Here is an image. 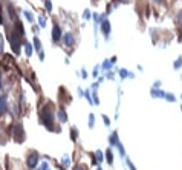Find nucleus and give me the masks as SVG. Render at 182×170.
I'll use <instances>...</instances> for the list:
<instances>
[{"label": "nucleus", "mask_w": 182, "mask_h": 170, "mask_svg": "<svg viewBox=\"0 0 182 170\" xmlns=\"http://www.w3.org/2000/svg\"><path fill=\"white\" fill-rule=\"evenodd\" d=\"M38 118H40V123L45 126L46 129L52 130V132H58V129L55 127V114H54V109L51 104H46L43 109H40V114H38Z\"/></svg>", "instance_id": "1"}, {"label": "nucleus", "mask_w": 182, "mask_h": 170, "mask_svg": "<svg viewBox=\"0 0 182 170\" xmlns=\"http://www.w3.org/2000/svg\"><path fill=\"white\" fill-rule=\"evenodd\" d=\"M8 42L11 44V49L15 55L20 54L22 51V46L25 43V35H22L14 26H11V29H8Z\"/></svg>", "instance_id": "2"}, {"label": "nucleus", "mask_w": 182, "mask_h": 170, "mask_svg": "<svg viewBox=\"0 0 182 170\" xmlns=\"http://www.w3.org/2000/svg\"><path fill=\"white\" fill-rule=\"evenodd\" d=\"M38 163H40V155L35 150H31L26 156V167L29 170H37L38 169Z\"/></svg>", "instance_id": "3"}, {"label": "nucleus", "mask_w": 182, "mask_h": 170, "mask_svg": "<svg viewBox=\"0 0 182 170\" xmlns=\"http://www.w3.org/2000/svg\"><path fill=\"white\" fill-rule=\"evenodd\" d=\"M99 29H101V32H103L104 39L109 42V39H110V34H112V25H110V22H109L107 19H104V20H103V23L99 25Z\"/></svg>", "instance_id": "4"}, {"label": "nucleus", "mask_w": 182, "mask_h": 170, "mask_svg": "<svg viewBox=\"0 0 182 170\" xmlns=\"http://www.w3.org/2000/svg\"><path fill=\"white\" fill-rule=\"evenodd\" d=\"M61 44L64 48H74V44H75V35L72 32H64L63 37H61Z\"/></svg>", "instance_id": "5"}, {"label": "nucleus", "mask_w": 182, "mask_h": 170, "mask_svg": "<svg viewBox=\"0 0 182 170\" xmlns=\"http://www.w3.org/2000/svg\"><path fill=\"white\" fill-rule=\"evenodd\" d=\"M9 110V101H8V95L2 93L0 95V117H5Z\"/></svg>", "instance_id": "6"}, {"label": "nucleus", "mask_w": 182, "mask_h": 170, "mask_svg": "<svg viewBox=\"0 0 182 170\" xmlns=\"http://www.w3.org/2000/svg\"><path fill=\"white\" fill-rule=\"evenodd\" d=\"M12 135H14V138L18 141V143H22V141H25V132H23V126L22 124H14L12 126Z\"/></svg>", "instance_id": "7"}, {"label": "nucleus", "mask_w": 182, "mask_h": 170, "mask_svg": "<svg viewBox=\"0 0 182 170\" xmlns=\"http://www.w3.org/2000/svg\"><path fill=\"white\" fill-rule=\"evenodd\" d=\"M32 46H34L35 52L38 54V58L43 61V60H45V51H43V46H42V42H40L38 35H34V42H32Z\"/></svg>", "instance_id": "8"}, {"label": "nucleus", "mask_w": 182, "mask_h": 170, "mask_svg": "<svg viewBox=\"0 0 182 170\" xmlns=\"http://www.w3.org/2000/svg\"><path fill=\"white\" fill-rule=\"evenodd\" d=\"M63 37V29L58 23H54V28H52V42L58 43Z\"/></svg>", "instance_id": "9"}, {"label": "nucleus", "mask_w": 182, "mask_h": 170, "mask_svg": "<svg viewBox=\"0 0 182 170\" xmlns=\"http://www.w3.org/2000/svg\"><path fill=\"white\" fill-rule=\"evenodd\" d=\"M57 121L60 123V124H64V123H67V112H66V109H64V106H60L58 107V110H57Z\"/></svg>", "instance_id": "10"}, {"label": "nucleus", "mask_w": 182, "mask_h": 170, "mask_svg": "<svg viewBox=\"0 0 182 170\" xmlns=\"http://www.w3.org/2000/svg\"><path fill=\"white\" fill-rule=\"evenodd\" d=\"M6 14H8V19H9L12 23H15V22L18 20V15H17V12H15V9H14V6H12L11 3L6 5Z\"/></svg>", "instance_id": "11"}, {"label": "nucleus", "mask_w": 182, "mask_h": 170, "mask_svg": "<svg viewBox=\"0 0 182 170\" xmlns=\"http://www.w3.org/2000/svg\"><path fill=\"white\" fill-rule=\"evenodd\" d=\"M119 143H121V141H119V138H118V132L113 130V132L110 133V136H109V147H116Z\"/></svg>", "instance_id": "12"}, {"label": "nucleus", "mask_w": 182, "mask_h": 170, "mask_svg": "<svg viewBox=\"0 0 182 170\" xmlns=\"http://www.w3.org/2000/svg\"><path fill=\"white\" fill-rule=\"evenodd\" d=\"M150 95H152V98H164V100H165V95H167V92H164L162 89H153V87H152V90H150Z\"/></svg>", "instance_id": "13"}, {"label": "nucleus", "mask_w": 182, "mask_h": 170, "mask_svg": "<svg viewBox=\"0 0 182 170\" xmlns=\"http://www.w3.org/2000/svg\"><path fill=\"white\" fill-rule=\"evenodd\" d=\"M119 78L121 80H126V78H133L135 77V74H132L130 71H127V69H119Z\"/></svg>", "instance_id": "14"}, {"label": "nucleus", "mask_w": 182, "mask_h": 170, "mask_svg": "<svg viewBox=\"0 0 182 170\" xmlns=\"http://www.w3.org/2000/svg\"><path fill=\"white\" fill-rule=\"evenodd\" d=\"M61 167H64V169H69L71 166H72V161H71V156L66 153V155H63V158H61Z\"/></svg>", "instance_id": "15"}, {"label": "nucleus", "mask_w": 182, "mask_h": 170, "mask_svg": "<svg viewBox=\"0 0 182 170\" xmlns=\"http://www.w3.org/2000/svg\"><path fill=\"white\" fill-rule=\"evenodd\" d=\"M106 161H107V164L109 166H113V152H112V147H109L107 150H106Z\"/></svg>", "instance_id": "16"}, {"label": "nucleus", "mask_w": 182, "mask_h": 170, "mask_svg": "<svg viewBox=\"0 0 182 170\" xmlns=\"http://www.w3.org/2000/svg\"><path fill=\"white\" fill-rule=\"evenodd\" d=\"M23 46H25V54H26V57H31V55L34 54V46L28 42L23 43Z\"/></svg>", "instance_id": "17"}, {"label": "nucleus", "mask_w": 182, "mask_h": 170, "mask_svg": "<svg viewBox=\"0 0 182 170\" xmlns=\"http://www.w3.org/2000/svg\"><path fill=\"white\" fill-rule=\"evenodd\" d=\"M23 15H25V19H26L29 23H34V14H32L31 11L25 9V11H23Z\"/></svg>", "instance_id": "18"}, {"label": "nucleus", "mask_w": 182, "mask_h": 170, "mask_svg": "<svg viewBox=\"0 0 182 170\" xmlns=\"http://www.w3.org/2000/svg\"><path fill=\"white\" fill-rule=\"evenodd\" d=\"M182 68V55H179L176 60H175V63H173V69L175 71H179Z\"/></svg>", "instance_id": "19"}, {"label": "nucleus", "mask_w": 182, "mask_h": 170, "mask_svg": "<svg viewBox=\"0 0 182 170\" xmlns=\"http://www.w3.org/2000/svg\"><path fill=\"white\" fill-rule=\"evenodd\" d=\"M71 139L72 141H77L78 139V129L75 127V126L71 127Z\"/></svg>", "instance_id": "20"}, {"label": "nucleus", "mask_w": 182, "mask_h": 170, "mask_svg": "<svg viewBox=\"0 0 182 170\" xmlns=\"http://www.w3.org/2000/svg\"><path fill=\"white\" fill-rule=\"evenodd\" d=\"M116 149H118V152H119V156H121V158H126V149H124V144L119 143V144L116 146Z\"/></svg>", "instance_id": "21"}, {"label": "nucleus", "mask_w": 182, "mask_h": 170, "mask_svg": "<svg viewBox=\"0 0 182 170\" xmlns=\"http://www.w3.org/2000/svg\"><path fill=\"white\" fill-rule=\"evenodd\" d=\"M87 124H89V129L95 127V115L93 114H89V118H87Z\"/></svg>", "instance_id": "22"}, {"label": "nucleus", "mask_w": 182, "mask_h": 170, "mask_svg": "<svg viewBox=\"0 0 182 170\" xmlns=\"http://www.w3.org/2000/svg\"><path fill=\"white\" fill-rule=\"evenodd\" d=\"M101 68H103L104 71H107V69L110 71V69L113 68V64H112V63H110V60L107 58V60H104V63H103V66H101Z\"/></svg>", "instance_id": "23"}, {"label": "nucleus", "mask_w": 182, "mask_h": 170, "mask_svg": "<svg viewBox=\"0 0 182 170\" xmlns=\"http://www.w3.org/2000/svg\"><path fill=\"white\" fill-rule=\"evenodd\" d=\"M176 23H178V26L182 29V9H179L178 14H176Z\"/></svg>", "instance_id": "24"}, {"label": "nucleus", "mask_w": 182, "mask_h": 170, "mask_svg": "<svg viewBox=\"0 0 182 170\" xmlns=\"http://www.w3.org/2000/svg\"><path fill=\"white\" fill-rule=\"evenodd\" d=\"M165 100H167L168 103H175V101H176V97H175L173 93H167V95H165Z\"/></svg>", "instance_id": "25"}, {"label": "nucleus", "mask_w": 182, "mask_h": 170, "mask_svg": "<svg viewBox=\"0 0 182 170\" xmlns=\"http://www.w3.org/2000/svg\"><path fill=\"white\" fill-rule=\"evenodd\" d=\"M38 25H40V28H45V26H46L45 15H38Z\"/></svg>", "instance_id": "26"}, {"label": "nucleus", "mask_w": 182, "mask_h": 170, "mask_svg": "<svg viewBox=\"0 0 182 170\" xmlns=\"http://www.w3.org/2000/svg\"><path fill=\"white\" fill-rule=\"evenodd\" d=\"M91 17H92V12L89 11V9H84V12H83V19H84V20H89Z\"/></svg>", "instance_id": "27"}, {"label": "nucleus", "mask_w": 182, "mask_h": 170, "mask_svg": "<svg viewBox=\"0 0 182 170\" xmlns=\"http://www.w3.org/2000/svg\"><path fill=\"white\" fill-rule=\"evenodd\" d=\"M98 75H99V66H95V68H93V71H92V77H93V78H96Z\"/></svg>", "instance_id": "28"}, {"label": "nucleus", "mask_w": 182, "mask_h": 170, "mask_svg": "<svg viewBox=\"0 0 182 170\" xmlns=\"http://www.w3.org/2000/svg\"><path fill=\"white\" fill-rule=\"evenodd\" d=\"M80 75H81V78H83V80H86V78H89V74H87V71H86L84 68H83V69L80 71Z\"/></svg>", "instance_id": "29"}, {"label": "nucleus", "mask_w": 182, "mask_h": 170, "mask_svg": "<svg viewBox=\"0 0 182 170\" xmlns=\"http://www.w3.org/2000/svg\"><path fill=\"white\" fill-rule=\"evenodd\" d=\"M72 170H87V167H86L84 164H75V166L72 167Z\"/></svg>", "instance_id": "30"}, {"label": "nucleus", "mask_w": 182, "mask_h": 170, "mask_svg": "<svg viewBox=\"0 0 182 170\" xmlns=\"http://www.w3.org/2000/svg\"><path fill=\"white\" fill-rule=\"evenodd\" d=\"M45 8L47 9V12H51V11H52V2H51V0H46V2H45Z\"/></svg>", "instance_id": "31"}, {"label": "nucleus", "mask_w": 182, "mask_h": 170, "mask_svg": "<svg viewBox=\"0 0 182 170\" xmlns=\"http://www.w3.org/2000/svg\"><path fill=\"white\" fill-rule=\"evenodd\" d=\"M126 164H127V167H129L130 170H136V167L133 166V163H132V161H130L129 158H126Z\"/></svg>", "instance_id": "32"}, {"label": "nucleus", "mask_w": 182, "mask_h": 170, "mask_svg": "<svg viewBox=\"0 0 182 170\" xmlns=\"http://www.w3.org/2000/svg\"><path fill=\"white\" fill-rule=\"evenodd\" d=\"M3 48H5V39H3V35L0 34V54H3Z\"/></svg>", "instance_id": "33"}, {"label": "nucleus", "mask_w": 182, "mask_h": 170, "mask_svg": "<svg viewBox=\"0 0 182 170\" xmlns=\"http://www.w3.org/2000/svg\"><path fill=\"white\" fill-rule=\"evenodd\" d=\"M103 123H104V124L109 127V126H110V118H109L107 115H103Z\"/></svg>", "instance_id": "34"}, {"label": "nucleus", "mask_w": 182, "mask_h": 170, "mask_svg": "<svg viewBox=\"0 0 182 170\" xmlns=\"http://www.w3.org/2000/svg\"><path fill=\"white\" fill-rule=\"evenodd\" d=\"M0 25H5V14H3V8L0 6Z\"/></svg>", "instance_id": "35"}, {"label": "nucleus", "mask_w": 182, "mask_h": 170, "mask_svg": "<svg viewBox=\"0 0 182 170\" xmlns=\"http://www.w3.org/2000/svg\"><path fill=\"white\" fill-rule=\"evenodd\" d=\"M38 169H40V170H51V167H49V164H47L46 161H43V163H42V166H40Z\"/></svg>", "instance_id": "36"}, {"label": "nucleus", "mask_w": 182, "mask_h": 170, "mask_svg": "<svg viewBox=\"0 0 182 170\" xmlns=\"http://www.w3.org/2000/svg\"><path fill=\"white\" fill-rule=\"evenodd\" d=\"M38 31H40V26L34 25V26H32V32H34V35H37V34H38Z\"/></svg>", "instance_id": "37"}, {"label": "nucleus", "mask_w": 182, "mask_h": 170, "mask_svg": "<svg viewBox=\"0 0 182 170\" xmlns=\"http://www.w3.org/2000/svg\"><path fill=\"white\" fill-rule=\"evenodd\" d=\"M161 85H162V83H161L159 80H158V81H155V83H153V89H159V87H161Z\"/></svg>", "instance_id": "38"}, {"label": "nucleus", "mask_w": 182, "mask_h": 170, "mask_svg": "<svg viewBox=\"0 0 182 170\" xmlns=\"http://www.w3.org/2000/svg\"><path fill=\"white\" fill-rule=\"evenodd\" d=\"M106 77H107L109 80H115V77H113V72H112V71H110V72H107V75H106Z\"/></svg>", "instance_id": "39"}, {"label": "nucleus", "mask_w": 182, "mask_h": 170, "mask_svg": "<svg viewBox=\"0 0 182 170\" xmlns=\"http://www.w3.org/2000/svg\"><path fill=\"white\" fill-rule=\"evenodd\" d=\"M77 93H78V97H84V92H83L81 87H78V92H77Z\"/></svg>", "instance_id": "40"}, {"label": "nucleus", "mask_w": 182, "mask_h": 170, "mask_svg": "<svg viewBox=\"0 0 182 170\" xmlns=\"http://www.w3.org/2000/svg\"><path fill=\"white\" fill-rule=\"evenodd\" d=\"M110 63L115 64V63H116V57H112V58H110Z\"/></svg>", "instance_id": "41"}, {"label": "nucleus", "mask_w": 182, "mask_h": 170, "mask_svg": "<svg viewBox=\"0 0 182 170\" xmlns=\"http://www.w3.org/2000/svg\"><path fill=\"white\" fill-rule=\"evenodd\" d=\"M0 90H3V81H2V74H0Z\"/></svg>", "instance_id": "42"}, {"label": "nucleus", "mask_w": 182, "mask_h": 170, "mask_svg": "<svg viewBox=\"0 0 182 170\" xmlns=\"http://www.w3.org/2000/svg\"><path fill=\"white\" fill-rule=\"evenodd\" d=\"M155 3H158V5H161V3H164V0H153Z\"/></svg>", "instance_id": "43"}, {"label": "nucleus", "mask_w": 182, "mask_h": 170, "mask_svg": "<svg viewBox=\"0 0 182 170\" xmlns=\"http://www.w3.org/2000/svg\"><path fill=\"white\" fill-rule=\"evenodd\" d=\"M96 170H103L101 169V166H96Z\"/></svg>", "instance_id": "44"}, {"label": "nucleus", "mask_w": 182, "mask_h": 170, "mask_svg": "<svg viewBox=\"0 0 182 170\" xmlns=\"http://www.w3.org/2000/svg\"><path fill=\"white\" fill-rule=\"evenodd\" d=\"M181 80H182V74H181Z\"/></svg>", "instance_id": "45"}, {"label": "nucleus", "mask_w": 182, "mask_h": 170, "mask_svg": "<svg viewBox=\"0 0 182 170\" xmlns=\"http://www.w3.org/2000/svg\"><path fill=\"white\" fill-rule=\"evenodd\" d=\"M181 100H182V95H181Z\"/></svg>", "instance_id": "46"}, {"label": "nucleus", "mask_w": 182, "mask_h": 170, "mask_svg": "<svg viewBox=\"0 0 182 170\" xmlns=\"http://www.w3.org/2000/svg\"><path fill=\"white\" fill-rule=\"evenodd\" d=\"M181 110H182V106H181Z\"/></svg>", "instance_id": "47"}, {"label": "nucleus", "mask_w": 182, "mask_h": 170, "mask_svg": "<svg viewBox=\"0 0 182 170\" xmlns=\"http://www.w3.org/2000/svg\"><path fill=\"white\" fill-rule=\"evenodd\" d=\"M37 170H40V169H37Z\"/></svg>", "instance_id": "48"}]
</instances>
